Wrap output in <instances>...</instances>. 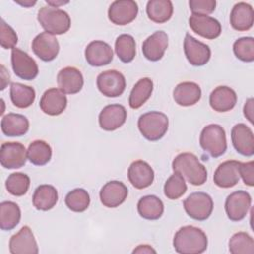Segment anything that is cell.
Here are the masks:
<instances>
[{
    "label": "cell",
    "instance_id": "obj_1",
    "mask_svg": "<svg viewBox=\"0 0 254 254\" xmlns=\"http://www.w3.org/2000/svg\"><path fill=\"white\" fill-rule=\"evenodd\" d=\"M206 234L198 227L186 225L181 227L174 236L173 245L180 254H200L207 248Z\"/></svg>",
    "mask_w": 254,
    "mask_h": 254
},
{
    "label": "cell",
    "instance_id": "obj_2",
    "mask_svg": "<svg viewBox=\"0 0 254 254\" xmlns=\"http://www.w3.org/2000/svg\"><path fill=\"white\" fill-rule=\"evenodd\" d=\"M172 168L174 172L180 173L193 186H201L207 180L206 168L192 153L185 152L179 154L173 160Z\"/></svg>",
    "mask_w": 254,
    "mask_h": 254
},
{
    "label": "cell",
    "instance_id": "obj_3",
    "mask_svg": "<svg viewBox=\"0 0 254 254\" xmlns=\"http://www.w3.org/2000/svg\"><path fill=\"white\" fill-rule=\"evenodd\" d=\"M38 21L43 29L52 35L66 33L71 25L69 15L59 8L44 6L38 12Z\"/></svg>",
    "mask_w": 254,
    "mask_h": 254
},
{
    "label": "cell",
    "instance_id": "obj_4",
    "mask_svg": "<svg viewBox=\"0 0 254 254\" xmlns=\"http://www.w3.org/2000/svg\"><path fill=\"white\" fill-rule=\"evenodd\" d=\"M169 118L160 111H149L142 114L138 119L140 133L149 141L162 139L168 131Z\"/></svg>",
    "mask_w": 254,
    "mask_h": 254
},
{
    "label": "cell",
    "instance_id": "obj_5",
    "mask_svg": "<svg viewBox=\"0 0 254 254\" xmlns=\"http://www.w3.org/2000/svg\"><path fill=\"white\" fill-rule=\"evenodd\" d=\"M199 144L202 150L213 158L222 156L227 149L226 134L218 124L205 126L199 136Z\"/></svg>",
    "mask_w": 254,
    "mask_h": 254
},
{
    "label": "cell",
    "instance_id": "obj_6",
    "mask_svg": "<svg viewBox=\"0 0 254 254\" xmlns=\"http://www.w3.org/2000/svg\"><path fill=\"white\" fill-rule=\"evenodd\" d=\"M187 214L198 221L206 220L213 210V200L211 196L202 191L190 193L183 202Z\"/></svg>",
    "mask_w": 254,
    "mask_h": 254
},
{
    "label": "cell",
    "instance_id": "obj_7",
    "mask_svg": "<svg viewBox=\"0 0 254 254\" xmlns=\"http://www.w3.org/2000/svg\"><path fill=\"white\" fill-rule=\"evenodd\" d=\"M98 90L106 97L120 96L126 87V79L124 75L115 69L102 71L96 78Z\"/></svg>",
    "mask_w": 254,
    "mask_h": 254
},
{
    "label": "cell",
    "instance_id": "obj_8",
    "mask_svg": "<svg viewBox=\"0 0 254 254\" xmlns=\"http://www.w3.org/2000/svg\"><path fill=\"white\" fill-rule=\"evenodd\" d=\"M11 64L14 73L25 80H33L39 73L35 60L18 48H14L11 52Z\"/></svg>",
    "mask_w": 254,
    "mask_h": 254
},
{
    "label": "cell",
    "instance_id": "obj_9",
    "mask_svg": "<svg viewBox=\"0 0 254 254\" xmlns=\"http://www.w3.org/2000/svg\"><path fill=\"white\" fill-rule=\"evenodd\" d=\"M251 196L245 190H236L230 193L225 200V212L231 221H240L248 213L251 206Z\"/></svg>",
    "mask_w": 254,
    "mask_h": 254
},
{
    "label": "cell",
    "instance_id": "obj_10",
    "mask_svg": "<svg viewBox=\"0 0 254 254\" xmlns=\"http://www.w3.org/2000/svg\"><path fill=\"white\" fill-rule=\"evenodd\" d=\"M28 159L25 146L19 142H5L0 148V163L5 169H19Z\"/></svg>",
    "mask_w": 254,
    "mask_h": 254
},
{
    "label": "cell",
    "instance_id": "obj_11",
    "mask_svg": "<svg viewBox=\"0 0 254 254\" xmlns=\"http://www.w3.org/2000/svg\"><path fill=\"white\" fill-rule=\"evenodd\" d=\"M138 10V5L133 0H117L108 9V19L115 25L124 26L136 19Z\"/></svg>",
    "mask_w": 254,
    "mask_h": 254
},
{
    "label": "cell",
    "instance_id": "obj_12",
    "mask_svg": "<svg viewBox=\"0 0 254 254\" xmlns=\"http://www.w3.org/2000/svg\"><path fill=\"white\" fill-rule=\"evenodd\" d=\"M184 51L189 63L194 66H201L208 63L211 57L210 48L187 34L184 40Z\"/></svg>",
    "mask_w": 254,
    "mask_h": 254
},
{
    "label": "cell",
    "instance_id": "obj_13",
    "mask_svg": "<svg viewBox=\"0 0 254 254\" xmlns=\"http://www.w3.org/2000/svg\"><path fill=\"white\" fill-rule=\"evenodd\" d=\"M9 251L11 254H37L39 252L37 241L29 226H23L12 235L9 241Z\"/></svg>",
    "mask_w": 254,
    "mask_h": 254
},
{
    "label": "cell",
    "instance_id": "obj_14",
    "mask_svg": "<svg viewBox=\"0 0 254 254\" xmlns=\"http://www.w3.org/2000/svg\"><path fill=\"white\" fill-rule=\"evenodd\" d=\"M32 50L40 60L51 62L57 58L60 51V45L54 35L43 32L34 38L32 42Z\"/></svg>",
    "mask_w": 254,
    "mask_h": 254
},
{
    "label": "cell",
    "instance_id": "obj_15",
    "mask_svg": "<svg viewBox=\"0 0 254 254\" xmlns=\"http://www.w3.org/2000/svg\"><path fill=\"white\" fill-rule=\"evenodd\" d=\"M189 24L194 33L208 40H214L221 34L220 23L210 16L191 14Z\"/></svg>",
    "mask_w": 254,
    "mask_h": 254
},
{
    "label": "cell",
    "instance_id": "obj_16",
    "mask_svg": "<svg viewBox=\"0 0 254 254\" xmlns=\"http://www.w3.org/2000/svg\"><path fill=\"white\" fill-rule=\"evenodd\" d=\"M231 141L234 149L245 157L254 154V135L252 130L243 123L234 125L231 129Z\"/></svg>",
    "mask_w": 254,
    "mask_h": 254
},
{
    "label": "cell",
    "instance_id": "obj_17",
    "mask_svg": "<svg viewBox=\"0 0 254 254\" xmlns=\"http://www.w3.org/2000/svg\"><path fill=\"white\" fill-rule=\"evenodd\" d=\"M127 119L126 108L121 104H109L103 107L98 116L99 126L105 131L120 128Z\"/></svg>",
    "mask_w": 254,
    "mask_h": 254
},
{
    "label": "cell",
    "instance_id": "obj_18",
    "mask_svg": "<svg viewBox=\"0 0 254 254\" xmlns=\"http://www.w3.org/2000/svg\"><path fill=\"white\" fill-rule=\"evenodd\" d=\"M128 195L127 187L120 181L107 182L100 190L99 197L101 203L109 208L122 204Z\"/></svg>",
    "mask_w": 254,
    "mask_h": 254
},
{
    "label": "cell",
    "instance_id": "obj_19",
    "mask_svg": "<svg viewBox=\"0 0 254 254\" xmlns=\"http://www.w3.org/2000/svg\"><path fill=\"white\" fill-rule=\"evenodd\" d=\"M154 171L152 167L143 160L131 163L128 168V179L132 186L138 190L150 187L154 181Z\"/></svg>",
    "mask_w": 254,
    "mask_h": 254
},
{
    "label": "cell",
    "instance_id": "obj_20",
    "mask_svg": "<svg viewBox=\"0 0 254 254\" xmlns=\"http://www.w3.org/2000/svg\"><path fill=\"white\" fill-rule=\"evenodd\" d=\"M67 105V98L60 88H50L44 92L40 100L42 111L51 116L62 114Z\"/></svg>",
    "mask_w": 254,
    "mask_h": 254
},
{
    "label": "cell",
    "instance_id": "obj_21",
    "mask_svg": "<svg viewBox=\"0 0 254 254\" xmlns=\"http://www.w3.org/2000/svg\"><path fill=\"white\" fill-rule=\"evenodd\" d=\"M59 88L65 94H75L83 87V75L79 69L66 66L61 69L57 75Z\"/></svg>",
    "mask_w": 254,
    "mask_h": 254
},
{
    "label": "cell",
    "instance_id": "obj_22",
    "mask_svg": "<svg viewBox=\"0 0 254 254\" xmlns=\"http://www.w3.org/2000/svg\"><path fill=\"white\" fill-rule=\"evenodd\" d=\"M239 165L240 162L228 160L221 163L213 175L214 184L222 189L234 187L239 182Z\"/></svg>",
    "mask_w": 254,
    "mask_h": 254
},
{
    "label": "cell",
    "instance_id": "obj_23",
    "mask_svg": "<svg viewBox=\"0 0 254 254\" xmlns=\"http://www.w3.org/2000/svg\"><path fill=\"white\" fill-rule=\"evenodd\" d=\"M86 62L92 66H102L113 60V51L110 45L103 41H92L85 48Z\"/></svg>",
    "mask_w": 254,
    "mask_h": 254
},
{
    "label": "cell",
    "instance_id": "obj_24",
    "mask_svg": "<svg viewBox=\"0 0 254 254\" xmlns=\"http://www.w3.org/2000/svg\"><path fill=\"white\" fill-rule=\"evenodd\" d=\"M168 48V35L164 31H157L149 36L142 45L144 57L151 62H158Z\"/></svg>",
    "mask_w": 254,
    "mask_h": 254
},
{
    "label": "cell",
    "instance_id": "obj_25",
    "mask_svg": "<svg viewBox=\"0 0 254 254\" xmlns=\"http://www.w3.org/2000/svg\"><path fill=\"white\" fill-rule=\"evenodd\" d=\"M237 102L236 92L225 85L215 87L209 95L210 107L217 112H226L231 110Z\"/></svg>",
    "mask_w": 254,
    "mask_h": 254
},
{
    "label": "cell",
    "instance_id": "obj_26",
    "mask_svg": "<svg viewBox=\"0 0 254 254\" xmlns=\"http://www.w3.org/2000/svg\"><path fill=\"white\" fill-rule=\"evenodd\" d=\"M254 23V12L251 5L245 2L236 3L230 13V25L239 32L248 31Z\"/></svg>",
    "mask_w": 254,
    "mask_h": 254
},
{
    "label": "cell",
    "instance_id": "obj_27",
    "mask_svg": "<svg viewBox=\"0 0 254 254\" xmlns=\"http://www.w3.org/2000/svg\"><path fill=\"white\" fill-rule=\"evenodd\" d=\"M173 97L175 102L181 106H191L199 101L201 89L195 82L184 81L175 87Z\"/></svg>",
    "mask_w": 254,
    "mask_h": 254
},
{
    "label": "cell",
    "instance_id": "obj_28",
    "mask_svg": "<svg viewBox=\"0 0 254 254\" xmlns=\"http://www.w3.org/2000/svg\"><path fill=\"white\" fill-rule=\"evenodd\" d=\"M1 130L8 137L23 136L29 130V120L22 114L8 113L1 120Z\"/></svg>",
    "mask_w": 254,
    "mask_h": 254
},
{
    "label": "cell",
    "instance_id": "obj_29",
    "mask_svg": "<svg viewBox=\"0 0 254 254\" xmlns=\"http://www.w3.org/2000/svg\"><path fill=\"white\" fill-rule=\"evenodd\" d=\"M58 190L52 185L39 186L33 194V205L38 210L47 211L52 209L58 202Z\"/></svg>",
    "mask_w": 254,
    "mask_h": 254
},
{
    "label": "cell",
    "instance_id": "obj_30",
    "mask_svg": "<svg viewBox=\"0 0 254 254\" xmlns=\"http://www.w3.org/2000/svg\"><path fill=\"white\" fill-rule=\"evenodd\" d=\"M137 210L141 217L148 220H157L164 213V203L156 195H145L139 199Z\"/></svg>",
    "mask_w": 254,
    "mask_h": 254
},
{
    "label": "cell",
    "instance_id": "obj_31",
    "mask_svg": "<svg viewBox=\"0 0 254 254\" xmlns=\"http://www.w3.org/2000/svg\"><path fill=\"white\" fill-rule=\"evenodd\" d=\"M146 12L151 21L163 24L172 18L173 3L170 0H150L147 3Z\"/></svg>",
    "mask_w": 254,
    "mask_h": 254
},
{
    "label": "cell",
    "instance_id": "obj_32",
    "mask_svg": "<svg viewBox=\"0 0 254 254\" xmlns=\"http://www.w3.org/2000/svg\"><path fill=\"white\" fill-rule=\"evenodd\" d=\"M153 81L149 77L139 79L133 86L129 95V105L133 109L140 108L152 95Z\"/></svg>",
    "mask_w": 254,
    "mask_h": 254
},
{
    "label": "cell",
    "instance_id": "obj_33",
    "mask_svg": "<svg viewBox=\"0 0 254 254\" xmlns=\"http://www.w3.org/2000/svg\"><path fill=\"white\" fill-rule=\"evenodd\" d=\"M10 98L18 108H27L33 104L36 98L35 89L29 85L13 82L10 86Z\"/></svg>",
    "mask_w": 254,
    "mask_h": 254
},
{
    "label": "cell",
    "instance_id": "obj_34",
    "mask_svg": "<svg viewBox=\"0 0 254 254\" xmlns=\"http://www.w3.org/2000/svg\"><path fill=\"white\" fill-rule=\"evenodd\" d=\"M21 219V209L14 201H3L0 203V228L12 230Z\"/></svg>",
    "mask_w": 254,
    "mask_h": 254
},
{
    "label": "cell",
    "instance_id": "obj_35",
    "mask_svg": "<svg viewBox=\"0 0 254 254\" xmlns=\"http://www.w3.org/2000/svg\"><path fill=\"white\" fill-rule=\"evenodd\" d=\"M27 155L33 165L44 166L48 164L52 158V148L43 140H35L29 145Z\"/></svg>",
    "mask_w": 254,
    "mask_h": 254
},
{
    "label": "cell",
    "instance_id": "obj_36",
    "mask_svg": "<svg viewBox=\"0 0 254 254\" xmlns=\"http://www.w3.org/2000/svg\"><path fill=\"white\" fill-rule=\"evenodd\" d=\"M115 53L123 63H130L136 56V43L134 38L128 34H122L115 41Z\"/></svg>",
    "mask_w": 254,
    "mask_h": 254
},
{
    "label": "cell",
    "instance_id": "obj_37",
    "mask_svg": "<svg viewBox=\"0 0 254 254\" xmlns=\"http://www.w3.org/2000/svg\"><path fill=\"white\" fill-rule=\"evenodd\" d=\"M229 252L231 254H253L254 240L246 232L240 231L234 233L228 242Z\"/></svg>",
    "mask_w": 254,
    "mask_h": 254
},
{
    "label": "cell",
    "instance_id": "obj_38",
    "mask_svg": "<svg viewBox=\"0 0 254 254\" xmlns=\"http://www.w3.org/2000/svg\"><path fill=\"white\" fill-rule=\"evenodd\" d=\"M64 202L68 209L74 212L85 211L90 203V197L88 192L84 189H74L70 190L64 198Z\"/></svg>",
    "mask_w": 254,
    "mask_h": 254
},
{
    "label": "cell",
    "instance_id": "obj_39",
    "mask_svg": "<svg viewBox=\"0 0 254 254\" xmlns=\"http://www.w3.org/2000/svg\"><path fill=\"white\" fill-rule=\"evenodd\" d=\"M5 186L12 195L22 196L27 193L30 188V178L24 173H13L7 178Z\"/></svg>",
    "mask_w": 254,
    "mask_h": 254
},
{
    "label": "cell",
    "instance_id": "obj_40",
    "mask_svg": "<svg viewBox=\"0 0 254 254\" xmlns=\"http://www.w3.org/2000/svg\"><path fill=\"white\" fill-rule=\"evenodd\" d=\"M187 189L184 177L180 173L174 172L164 185V193L169 199H178L185 194Z\"/></svg>",
    "mask_w": 254,
    "mask_h": 254
},
{
    "label": "cell",
    "instance_id": "obj_41",
    "mask_svg": "<svg viewBox=\"0 0 254 254\" xmlns=\"http://www.w3.org/2000/svg\"><path fill=\"white\" fill-rule=\"evenodd\" d=\"M233 53L238 60L252 63L254 61V39L252 37L237 39L233 44Z\"/></svg>",
    "mask_w": 254,
    "mask_h": 254
},
{
    "label": "cell",
    "instance_id": "obj_42",
    "mask_svg": "<svg viewBox=\"0 0 254 254\" xmlns=\"http://www.w3.org/2000/svg\"><path fill=\"white\" fill-rule=\"evenodd\" d=\"M18 42V37L14 29L9 26L3 19L0 24V44L4 49H14Z\"/></svg>",
    "mask_w": 254,
    "mask_h": 254
},
{
    "label": "cell",
    "instance_id": "obj_43",
    "mask_svg": "<svg viewBox=\"0 0 254 254\" xmlns=\"http://www.w3.org/2000/svg\"><path fill=\"white\" fill-rule=\"evenodd\" d=\"M189 5L192 14L208 16L215 10L216 1L215 0H190L189 2Z\"/></svg>",
    "mask_w": 254,
    "mask_h": 254
},
{
    "label": "cell",
    "instance_id": "obj_44",
    "mask_svg": "<svg viewBox=\"0 0 254 254\" xmlns=\"http://www.w3.org/2000/svg\"><path fill=\"white\" fill-rule=\"evenodd\" d=\"M239 176L242 178L245 185L249 187L254 186V162L241 163L239 165Z\"/></svg>",
    "mask_w": 254,
    "mask_h": 254
},
{
    "label": "cell",
    "instance_id": "obj_45",
    "mask_svg": "<svg viewBox=\"0 0 254 254\" xmlns=\"http://www.w3.org/2000/svg\"><path fill=\"white\" fill-rule=\"evenodd\" d=\"M253 104H254V100L253 98H248L244 104L243 107V113L244 116L248 119V121L250 123H253Z\"/></svg>",
    "mask_w": 254,
    "mask_h": 254
},
{
    "label": "cell",
    "instance_id": "obj_46",
    "mask_svg": "<svg viewBox=\"0 0 254 254\" xmlns=\"http://www.w3.org/2000/svg\"><path fill=\"white\" fill-rule=\"evenodd\" d=\"M157 251L150 245H147V244H142V245H138L133 251L132 253H146V254H150V253H156Z\"/></svg>",
    "mask_w": 254,
    "mask_h": 254
},
{
    "label": "cell",
    "instance_id": "obj_47",
    "mask_svg": "<svg viewBox=\"0 0 254 254\" xmlns=\"http://www.w3.org/2000/svg\"><path fill=\"white\" fill-rule=\"evenodd\" d=\"M1 90H3L5 89L6 85L10 82V74L3 64L1 65Z\"/></svg>",
    "mask_w": 254,
    "mask_h": 254
},
{
    "label": "cell",
    "instance_id": "obj_48",
    "mask_svg": "<svg viewBox=\"0 0 254 254\" xmlns=\"http://www.w3.org/2000/svg\"><path fill=\"white\" fill-rule=\"evenodd\" d=\"M46 3L48 4V6H51V7H54V8H59L60 6L62 5H64V4H67L68 1H54V0H46Z\"/></svg>",
    "mask_w": 254,
    "mask_h": 254
},
{
    "label": "cell",
    "instance_id": "obj_49",
    "mask_svg": "<svg viewBox=\"0 0 254 254\" xmlns=\"http://www.w3.org/2000/svg\"><path fill=\"white\" fill-rule=\"evenodd\" d=\"M15 2L20 4V5H22V6H24V7H31V6L36 4V1H24V2H22V1H15Z\"/></svg>",
    "mask_w": 254,
    "mask_h": 254
}]
</instances>
